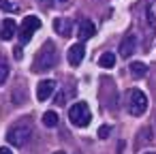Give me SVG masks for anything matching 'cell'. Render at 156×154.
Segmentation results:
<instances>
[{
	"label": "cell",
	"instance_id": "obj_9",
	"mask_svg": "<svg viewBox=\"0 0 156 154\" xmlns=\"http://www.w3.org/2000/svg\"><path fill=\"white\" fill-rule=\"evenodd\" d=\"M135 47H137V37L135 34H126L124 39H122V43H120V56L122 58H128L133 52H135Z\"/></svg>",
	"mask_w": 156,
	"mask_h": 154
},
{
	"label": "cell",
	"instance_id": "obj_19",
	"mask_svg": "<svg viewBox=\"0 0 156 154\" xmlns=\"http://www.w3.org/2000/svg\"><path fill=\"white\" fill-rule=\"evenodd\" d=\"M39 5H43V7H51V5H54V0H39Z\"/></svg>",
	"mask_w": 156,
	"mask_h": 154
},
{
	"label": "cell",
	"instance_id": "obj_10",
	"mask_svg": "<svg viewBox=\"0 0 156 154\" xmlns=\"http://www.w3.org/2000/svg\"><path fill=\"white\" fill-rule=\"evenodd\" d=\"M15 30H17L15 20H13V17H7V20L2 22V26H0V39H2V41H11V39L15 37Z\"/></svg>",
	"mask_w": 156,
	"mask_h": 154
},
{
	"label": "cell",
	"instance_id": "obj_17",
	"mask_svg": "<svg viewBox=\"0 0 156 154\" xmlns=\"http://www.w3.org/2000/svg\"><path fill=\"white\" fill-rule=\"evenodd\" d=\"M0 9L2 11H15V7L9 2V0H0Z\"/></svg>",
	"mask_w": 156,
	"mask_h": 154
},
{
	"label": "cell",
	"instance_id": "obj_15",
	"mask_svg": "<svg viewBox=\"0 0 156 154\" xmlns=\"http://www.w3.org/2000/svg\"><path fill=\"white\" fill-rule=\"evenodd\" d=\"M7 77H9V66H7V62H0V86L7 81Z\"/></svg>",
	"mask_w": 156,
	"mask_h": 154
},
{
	"label": "cell",
	"instance_id": "obj_13",
	"mask_svg": "<svg viewBox=\"0 0 156 154\" xmlns=\"http://www.w3.org/2000/svg\"><path fill=\"white\" fill-rule=\"evenodd\" d=\"M98 64H101L103 69H113V66H115V56H113V52H105V54H101Z\"/></svg>",
	"mask_w": 156,
	"mask_h": 154
},
{
	"label": "cell",
	"instance_id": "obj_16",
	"mask_svg": "<svg viewBox=\"0 0 156 154\" xmlns=\"http://www.w3.org/2000/svg\"><path fill=\"white\" fill-rule=\"evenodd\" d=\"M109 133H111V126H107V124L98 128V137H101V139H107V137H109Z\"/></svg>",
	"mask_w": 156,
	"mask_h": 154
},
{
	"label": "cell",
	"instance_id": "obj_8",
	"mask_svg": "<svg viewBox=\"0 0 156 154\" xmlns=\"http://www.w3.org/2000/svg\"><path fill=\"white\" fill-rule=\"evenodd\" d=\"M94 34H96L94 24H92L90 20H81L79 26H77V37H79V41H88V39H92Z\"/></svg>",
	"mask_w": 156,
	"mask_h": 154
},
{
	"label": "cell",
	"instance_id": "obj_4",
	"mask_svg": "<svg viewBox=\"0 0 156 154\" xmlns=\"http://www.w3.org/2000/svg\"><path fill=\"white\" fill-rule=\"evenodd\" d=\"M30 135H32V128L30 124H17L13 126L9 133H7V139L13 148H24L28 141H30Z\"/></svg>",
	"mask_w": 156,
	"mask_h": 154
},
{
	"label": "cell",
	"instance_id": "obj_12",
	"mask_svg": "<svg viewBox=\"0 0 156 154\" xmlns=\"http://www.w3.org/2000/svg\"><path fill=\"white\" fill-rule=\"evenodd\" d=\"M130 75L135 77V79H141V77H145L147 75V66L143 64V62H130Z\"/></svg>",
	"mask_w": 156,
	"mask_h": 154
},
{
	"label": "cell",
	"instance_id": "obj_7",
	"mask_svg": "<svg viewBox=\"0 0 156 154\" xmlns=\"http://www.w3.org/2000/svg\"><path fill=\"white\" fill-rule=\"evenodd\" d=\"M83 58H86V47H83V43H75V45L69 47V62H71L73 66H79V64L83 62Z\"/></svg>",
	"mask_w": 156,
	"mask_h": 154
},
{
	"label": "cell",
	"instance_id": "obj_2",
	"mask_svg": "<svg viewBox=\"0 0 156 154\" xmlns=\"http://www.w3.org/2000/svg\"><path fill=\"white\" fill-rule=\"evenodd\" d=\"M126 109L130 116H143L147 109V96L139 88H130L126 92Z\"/></svg>",
	"mask_w": 156,
	"mask_h": 154
},
{
	"label": "cell",
	"instance_id": "obj_20",
	"mask_svg": "<svg viewBox=\"0 0 156 154\" xmlns=\"http://www.w3.org/2000/svg\"><path fill=\"white\" fill-rule=\"evenodd\" d=\"M22 56H24V54H22V47H15V58L22 60Z\"/></svg>",
	"mask_w": 156,
	"mask_h": 154
},
{
	"label": "cell",
	"instance_id": "obj_18",
	"mask_svg": "<svg viewBox=\"0 0 156 154\" xmlns=\"http://www.w3.org/2000/svg\"><path fill=\"white\" fill-rule=\"evenodd\" d=\"M64 103H66V94H64V92H60V94L56 96V105H64Z\"/></svg>",
	"mask_w": 156,
	"mask_h": 154
},
{
	"label": "cell",
	"instance_id": "obj_6",
	"mask_svg": "<svg viewBox=\"0 0 156 154\" xmlns=\"http://www.w3.org/2000/svg\"><path fill=\"white\" fill-rule=\"evenodd\" d=\"M54 90H56V81H54V79H43V81H39V86H37V98H39L41 103H45V101L54 94Z\"/></svg>",
	"mask_w": 156,
	"mask_h": 154
},
{
	"label": "cell",
	"instance_id": "obj_23",
	"mask_svg": "<svg viewBox=\"0 0 156 154\" xmlns=\"http://www.w3.org/2000/svg\"><path fill=\"white\" fill-rule=\"evenodd\" d=\"M60 2H69V0H60Z\"/></svg>",
	"mask_w": 156,
	"mask_h": 154
},
{
	"label": "cell",
	"instance_id": "obj_24",
	"mask_svg": "<svg viewBox=\"0 0 156 154\" xmlns=\"http://www.w3.org/2000/svg\"><path fill=\"white\" fill-rule=\"evenodd\" d=\"M147 154H156V152H147Z\"/></svg>",
	"mask_w": 156,
	"mask_h": 154
},
{
	"label": "cell",
	"instance_id": "obj_1",
	"mask_svg": "<svg viewBox=\"0 0 156 154\" xmlns=\"http://www.w3.org/2000/svg\"><path fill=\"white\" fill-rule=\"evenodd\" d=\"M56 64H58V49H56V45H54L51 41H47V43L39 49V54H37V58H34L32 71H34V73L51 71Z\"/></svg>",
	"mask_w": 156,
	"mask_h": 154
},
{
	"label": "cell",
	"instance_id": "obj_3",
	"mask_svg": "<svg viewBox=\"0 0 156 154\" xmlns=\"http://www.w3.org/2000/svg\"><path fill=\"white\" fill-rule=\"evenodd\" d=\"M69 120H71L75 126H79V128H86V126L90 124V120H92V113H90V107H88V103H83V101L75 103V105L69 109Z\"/></svg>",
	"mask_w": 156,
	"mask_h": 154
},
{
	"label": "cell",
	"instance_id": "obj_22",
	"mask_svg": "<svg viewBox=\"0 0 156 154\" xmlns=\"http://www.w3.org/2000/svg\"><path fill=\"white\" fill-rule=\"evenodd\" d=\"M54 154H66V152H64V150H58V152H54Z\"/></svg>",
	"mask_w": 156,
	"mask_h": 154
},
{
	"label": "cell",
	"instance_id": "obj_21",
	"mask_svg": "<svg viewBox=\"0 0 156 154\" xmlns=\"http://www.w3.org/2000/svg\"><path fill=\"white\" fill-rule=\"evenodd\" d=\"M0 154H13L11 148H0Z\"/></svg>",
	"mask_w": 156,
	"mask_h": 154
},
{
	"label": "cell",
	"instance_id": "obj_11",
	"mask_svg": "<svg viewBox=\"0 0 156 154\" xmlns=\"http://www.w3.org/2000/svg\"><path fill=\"white\" fill-rule=\"evenodd\" d=\"M54 30L60 34V37H71L73 32H71V22L66 20V17H56L54 20Z\"/></svg>",
	"mask_w": 156,
	"mask_h": 154
},
{
	"label": "cell",
	"instance_id": "obj_14",
	"mask_svg": "<svg viewBox=\"0 0 156 154\" xmlns=\"http://www.w3.org/2000/svg\"><path fill=\"white\" fill-rule=\"evenodd\" d=\"M43 124H45L47 128H54V126L58 124V113H56V111H45V113H43Z\"/></svg>",
	"mask_w": 156,
	"mask_h": 154
},
{
	"label": "cell",
	"instance_id": "obj_5",
	"mask_svg": "<svg viewBox=\"0 0 156 154\" xmlns=\"http://www.w3.org/2000/svg\"><path fill=\"white\" fill-rule=\"evenodd\" d=\"M39 28H41V20H39V17H34V15L24 17V22H22V26H20V41H22V43H28V41L32 39V34H34Z\"/></svg>",
	"mask_w": 156,
	"mask_h": 154
}]
</instances>
